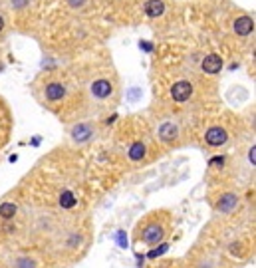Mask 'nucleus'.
I'll return each instance as SVG.
<instances>
[{
  "instance_id": "f257e3e1",
  "label": "nucleus",
  "mask_w": 256,
  "mask_h": 268,
  "mask_svg": "<svg viewBox=\"0 0 256 268\" xmlns=\"http://www.w3.org/2000/svg\"><path fill=\"white\" fill-rule=\"evenodd\" d=\"M191 96H193V86H191V82L181 80V82L173 84V88H171V98H173L177 104L187 102Z\"/></svg>"
},
{
  "instance_id": "f03ea898",
  "label": "nucleus",
  "mask_w": 256,
  "mask_h": 268,
  "mask_svg": "<svg viewBox=\"0 0 256 268\" xmlns=\"http://www.w3.org/2000/svg\"><path fill=\"white\" fill-rule=\"evenodd\" d=\"M226 139H228L226 131H224L222 127H218V125L210 127L205 135V141L210 145V147H220V145H224V143H226Z\"/></svg>"
},
{
  "instance_id": "7ed1b4c3",
  "label": "nucleus",
  "mask_w": 256,
  "mask_h": 268,
  "mask_svg": "<svg viewBox=\"0 0 256 268\" xmlns=\"http://www.w3.org/2000/svg\"><path fill=\"white\" fill-rule=\"evenodd\" d=\"M201 68H203V72H205V74L214 76V74H218V72L222 70V58H220L218 54H208L205 60H203Z\"/></svg>"
},
{
  "instance_id": "20e7f679",
  "label": "nucleus",
  "mask_w": 256,
  "mask_h": 268,
  "mask_svg": "<svg viewBox=\"0 0 256 268\" xmlns=\"http://www.w3.org/2000/svg\"><path fill=\"white\" fill-rule=\"evenodd\" d=\"M111 92H113V86H111L109 80H96V82L92 84V94H94V98H98V100L109 98Z\"/></svg>"
},
{
  "instance_id": "39448f33",
  "label": "nucleus",
  "mask_w": 256,
  "mask_h": 268,
  "mask_svg": "<svg viewBox=\"0 0 256 268\" xmlns=\"http://www.w3.org/2000/svg\"><path fill=\"white\" fill-rule=\"evenodd\" d=\"M234 34H238V36H248V34H252V30H254V20L250 18V16H240V18H236L234 20Z\"/></svg>"
},
{
  "instance_id": "423d86ee",
  "label": "nucleus",
  "mask_w": 256,
  "mask_h": 268,
  "mask_svg": "<svg viewBox=\"0 0 256 268\" xmlns=\"http://www.w3.org/2000/svg\"><path fill=\"white\" fill-rule=\"evenodd\" d=\"M141 240L147 242V244H157V242H161V240H163V228H161L159 224H149V226L143 230Z\"/></svg>"
},
{
  "instance_id": "0eeeda50",
  "label": "nucleus",
  "mask_w": 256,
  "mask_h": 268,
  "mask_svg": "<svg viewBox=\"0 0 256 268\" xmlns=\"http://www.w3.org/2000/svg\"><path fill=\"white\" fill-rule=\"evenodd\" d=\"M92 125H88V123H78L74 129H72V139L76 141V143H86L90 137H92Z\"/></svg>"
},
{
  "instance_id": "6e6552de",
  "label": "nucleus",
  "mask_w": 256,
  "mask_h": 268,
  "mask_svg": "<svg viewBox=\"0 0 256 268\" xmlns=\"http://www.w3.org/2000/svg\"><path fill=\"white\" fill-rule=\"evenodd\" d=\"M236 203H238V197H236L234 193H224V195L218 199L216 209H218L220 213H230L232 209H236Z\"/></svg>"
},
{
  "instance_id": "1a4fd4ad",
  "label": "nucleus",
  "mask_w": 256,
  "mask_h": 268,
  "mask_svg": "<svg viewBox=\"0 0 256 268\" xmlns=\"http://www.w3.org/2000/svg\"><path fill=\"white\" fill-rule=\"evenodd\" d=\"M177 135H179V129H177V125L171 123V121H167V123H163V125L159 127V137H161V141H165V143L175 141Z\"/></svg>"
},
{
  "instance_id": "9d476101",
  "label": "nucleus",
  "mask_w": 256,
  "mask_h": 268,
  "mask_svg": "<svg viewBox=\"0 0 256 268\" xmlns=\"http://www.w3.org/2000/svg\"><path fill=\"white\" fill-rule=\"evenodd\" d=\"M66 98V88L62 86V84H58V82H52L46 86V100L48 102H60V100H64Z\"/></svg>"
},
{
  "instance_id": "9b49d317",
  "label": "nucleus",
  "mask_w": 256,
  "mask_h": 268,
  "mask_svg": "<svg viewBox=\"0 0 256 268\" xmlns=\"http://www.w3.org/2000/svg\"><path fill=\"white\" fill-rule=\"evenodd\" d=\"M145 12H147V16H151V18H159V16L165 12V2H163V0H149V2L145 4Z\"/></svg>"
},
{
  "instance_id": "f8f14e48",
  "label": "nucleus",
  "mask_w": 256,
  "mask_h": 268,
  "mask_svg": "<svg viewBox=\"0 0 256 268\" xmlns=\"http://www.w3.org/2000/svg\"><path fill=\"white\" fill-rule=\"evenodd\" d=\"M76 203H78V199H76V195L72 191H62L60 193V207L62 209H74Z\"/></svg>"
},
{
  "instance_id": "ddd939ff",
  "label": "nucleus",
  "mask_w": 256,
  "mask_h": 268,
  "mask_svg": "<svg viewBox=\"0 0 256 268\" xmlns=\"http://www.w3.org/2000/svg\"><path fill=\"white\" fill-rule=\"evenodd\" d=\"M129 159L131 161H141L145 157V145L141 143V141H135L131 147H129Z\"/></svg>"
},
{
  "instance_id": "4468645a",
  "label": "nucleus",
  "mask_w": 256,
  "mask_h": 268,
  "mask_svg": "<svg viewBox=\"0 0 256 268\" xmlns=\"http://www.w3.org/2000/svg\"><path fill=\"white\" fill-rule=\"evenodd\" d=\"M16 211H18V207L14 203H2L0 205V216L2 218H14Z\"/></svg>"
},
{
  "instance_id": "2eb2a0df",
  "label": "nucleus",
  "mask_w": 256,
  "mask_h": 268,
  "mask_svg": "<svg viewBox=\"0 0 256 268\" xmlns=\"http://www.w3.org/2000/svg\"><path fill=\"white\" fill-rule=\"evenodd\" d=\"M167 248H169V244H161V246H157L155 250H151V252H149V258H155V256H161V254H163V252H165Z\"/></svg>"
},
{
  "instance_id": "dca6fc26",
  "label": "nucleus",
  "mask_w": 256,
  "mask_h": 268,
  "mask_svg": "<svg viewBox=\"0 0 256 268\" xmlns=\"http://www.w3.org/2000/svg\"><path fill=\"white\" fill-rule=\"evenodd\" d=\"M18 268H34V262L32 260H28V258H22V260H18Z\"/></svg>"
},
{
  "instance_id": "f3484780",
  "label": "nucleus",
  "mask_w": 256,
  "mask_h": 268,
  "mask_svg": "<svg viewBox=\"0 0 256 268\" xmlns=\"http://www.w3.org/2000/svg\"><path fill=\"white\" fill-rule=\"evenodd\" d=\"M68 4H70L72 8H80V6L86 4V0H68Z\"/></svg>"
},
{
  "instance_id": "a211bd4d",
  "label": "nucleus",
  "mask_w": 256,
  "mask_h": 268,
  "mask_svg": "<svg viewBox=\"0 0 256 268\" xmlns=\"http://www.w3.org/2000/svg\"><path fill=\"white\" fill-rule=\"evenodd\" d=\"M248 161H250L252 165L256 163V147L254 145H252V147H250V151H248Z\"/></svg>"
},
{
  "instance_id": "6ab92c4d",
  "label": "nucleus",
  "mask_w": 256,
  "mask_h": 268,
  "mask_svg": "<svg viewBox=\"0 0 256 268\" xmlns=\"http://www.w3.org/2000/svg\"><path fill=\"white\" fill-rule=\"evenodd\" d=\"M139 46H141L145 52H151V50H153V44H151V42H139Z\"/></svg>"
},
{
  "instance_id": "aec40b11",
  "label": "nucleus",
  "mask_w": 256,
  "mask_h": 268,
  "mask_svg": "<svg viewBox=\"0 0 256 268\" xmlns=\"http://www.w3.org/2000/svg\"><path fill=\"white\" fill-rule=\"evenodd\" d=\"M210 165H220V167H222V165H224V157H212V159H210Z\"/></svg>"
},
{
  "instance_id": "412c9836",
  "label": "nucleus",
  "mask_w": 256,
  "mask_h": 268,
  "mask_svg": "<svg viewBox=\"0 0 256 268\" xmlns=\"http://www.w3.org/2000/svg\"><path fill=\"white\" fill-rule=\"evenodd\" d=\"M119 236H117V242H119V246H127V238H123V232H117Z\"/></svg>"
},
{
  "instance_id": "4be33fe9",
  "label": "nucleus",
  "mask_w": 256,
  "mask_h": 268,
  "mask_svg": "<svg viewBox=\"0 0 256 268\" xmlns=\"http://www.w3.org/2000/svg\"><path fill=\"white\" fill-rule=\"evenodd\" d=\"M24 4H26V0H18V2H14V4H12V6H16V8H22V6H24Z\"/></svg>"
},
{
  "instance_id": "5701e85b",
  "label": "nucleus",
  "mask_w": 256,
  "mask_h": 268,
  "mask_svg": "<svg viewBox=\"0 0 256 268\" xmlns=\"http://www.w3.org/2000/svg\"><path fill=\"white\" fill-rule=\"evenodd\" d=\"M2 28H4V18L0 16V32H2Z\"/></svg>"
}]
</instances>
